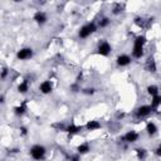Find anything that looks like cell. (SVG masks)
<instances>
[{
  "instance_id": "6da1fadb",
  "label": "cell",
  "mask_w": 161,
  "mask_h": 161,
  "mask_svg": "<svg viewBox=\"0 0 161 161\" xmlns=\"http://www.w3.org/2000/svg\"><path fill=\"white\" fill-rule=\"evenodd\" d=\"M145 42V38L144 37H138L136 39V43H135V49H133V56L136 58H140L142 56V44Z\"/></svg>"
},
{
  "instance_id": "7a4b0ae2",
  "label": "cell",
  "mask_w": 161,
  "mask_h": 161,
  "mask_svg": "<svg viewBox=\"0 0 161 161\" xmlns=\"http://www.w3.org/2000/svg\"><path fill=\"white\" fill-rule=\"evenodd\" d=\"M30 154H31V156L34 157V159H37V160H39V159H42L44 155V148L42 146H34L31 148V151H30Z\"/></svg>"
},
{
  "instance_id": "3957f363",
  "label": "cell",
  "mask_w": 161,
  "mask_h": 161,
  "mask_svg": "<svg viewBox=\"0 0 161 161\" xmlns=\"http://www.w3.org/2000/svg\"><path fill=\"white\" fill-rule=\"evenodd\" d=\"M94 29H96L94 24H88V25L83 27V28L81 29V31H79V35H81L82 38H86V37H88V35H89L92 31H94Z\"/></svg>"
},
{
  "instance_id": "277c9868",
  "label": "cell",
  "mask_w": 161,
  "mask_h": 161,
  "mask_svg": "<svg viewBox=\"0 0 161 161\" xmlns=\"http://www.w3.org/2000/svg\"><path fill=\"white\" fill-rule=\"evenodd\" d=\"M30 56H31V50L30 49H23V50H20L18 53V58L20 59H27L29 58Z\"/></svg>"
},
{
  "instance_id": "5b68a950",
  "label": "cell",
  "mask_w": 161,
  "mask_h": 161,
  "mask_svg": "<svg viewBox=\"0 0 161 161\" xmlns=\"http://www.w3.org/2000/svg\"><path fill=\"white\" fill-rule=\"evenodd\" d=\"M100 53L103 54V56H107L110 53V45L107 43H102L100 45Z\"/></svg>"
},
{
  "instance_id": "8992f818",
  "label": "cell",
  "mask_w": 161,
  "mask_h": 161,
  "mask_svg": "<svg viewBox=\"0 0 161 161\" xmlns=\"http://www.w3.org/2000/svg\"><path fill=\"white\" fill-rule=\"evenodd\" d=\"M150 111H151V108L148 107V106H144V107H140L138 108V116H146L150 113Z\"/></svg>"
},
{
  "instance_id": "52a82bcc",
  "label": "cell",
  "mask_w": 161,
  "mask_h": 161,
  "mask_svg": "<svg viewBox=\"0 0 161 161\" xmlns=\"http://www.w3.org/2000/svg\"><path fill=\"white\" fill-rule=\"evenodd\" d=\"M40 91L44 92V93H49V92L52 91V86H50V83H49V82H44V83H42V86H40Z\"/></svg>"
},
{
  "instance_id": "ba28073f",
  "label": "cell",
  "mask_w": 161,
  "mask_h": 161,
  "mask_svg": "<svg viewBox=\"0 0 161 161\" xmlns=\"http://www.w3.org/2000/svg\"><path fill=\"white\" fill-rule=\"evenodd\" d=\"M137 137H138V136H137V133H136V132H128V133L126 135V137H125V138H126L128 142H133V141H136V140H137Z\"/></svg>"
},
{
  "instance_id": "9c48e42d",
  "label": "cell",
  "mask_w": 161,
  "mask_h": 161,
  "mask_svg": "<svg viewBox=\"0 0 161 161\" xmlns=\"http://www.w3.org/2000/svg\"><path fill=\"white\" fill-rule=\"evenodd\" d=\"M117 63L120 66H126V64L130 63V58H128L127 56H122V57H120V58L117 59Z\"/></svg>"
},
{
  "instance_id": "30bf717a",
  "label": "cell",
  "mask_w": 161,
  "mask_h": 161,
  "mask_svg": "<svg viewBox=\"0 0 161 161\" xmlns=\"http://www.w3.org/2000/svg\"><path fill=\"white\" fill-rule=\"evenodd\" d=\"M100 127V123L96 122V121H91L87 123V128L88 130H94V128H98Z\"/></svg>"
},
{
  "instance_id": "8fae6325",
  "label": "cell",
  "mask_w": 161,
  "mask_h": 161,
  "mask_svg": "<svg viewBox=\"0 0 161 161\" xmlns=\"http://www.w3.org/2000/svg\"><path fill=\"white\" fill-rule=\"evenodd\" d=\"M147 67H148V69H150L151 72H155V71H156V67H155V63H154V59H151V58L147 59Z\"/></svg>"
},
{
  "instance_id": "7c38bea8",
  "label": "cell",
  "mask_w": 161,
  "mask_h": 161,
  "mask_svg": "<svg viewBox=\"0 0 161 161\" xmlns=\"http://www.w3.org/2000/svg\"><path fill=\"white\" fill-rule=\"evenodd\" d=\"M34 18H35V20H37L38 23H44V22H45V15H44L43 13H37Z\"/></svg>"
},
{
  "instance_id": "4fadbf2b",
  "label": "cell",
  "mask_w": 161,
  "mask_h": 161,
  "mask_svg": "<svg viewBox=\"0 0 161 161\" xmlns=\"http://www.w3.org/2000/svg\"><path fill=\"white\" fill-rule=\"evenodd\" d=\"M147 131H148L150 135L155 133V132H156V126H155L154 123H148V125H147Z\"/></svg>"
},
{
  "instance_id": "5bb4252c",
  "label": "cell",
  "mask_w": 161,
  "mask_h": 161,
  "mask_svg": "<svg viewBox=\"0 0 161 161\" xmlns=\"http://www.w3.org/2000/svg\"><path fill=\"white\" fill-rule=\"evenodd\" d=\"M27 89H28V82L25 81V82H23V83L19 86V91H20L22 93H24V92H27Z\"/></svg>"
},
{
  "instance_id": "9a60e30c",
  "label": "cell",
  "mask_w": 161,
  "mask_h": 161,
  "mask_svg": "<svg viewBox=\"0 0 161 161\" xmlns=\"http://www.w3.org/2000/svg\"><path fill=\"white\" fill-rule=\"evenodd\" d=\"M148 93H150V94H154V96H156V94H157V88L155 87V86H151V87H148Z\"/></svg>"
},
{
  "instance_id": "2e32d148",
  "label": "cell",
  "mask_w": 161,
  "mask_h": 161,
  "mask_svg": "<svg viewBox=\"0 0 161 161\" xmlns=\"http://www.w3.org/2000/svg\"><path fill=\"white\" fill-rule=\"evenodd\" d=\"M161 103V97H159V96H155L154 97V102H152V106L154 107H156L157 104H160Z\"/></svg>"
},
{
  "instance_id": "e0dca14e",
  "label": "cell",
  "mask_w": 161,
  "mask_h": 161,
  "mask_svg": "<svg viewBox=\"0 0 161 161\" xmlns=\"http://www.w3.org/2000/svg\"><path fill=\"white\" fill-rule=\"evenodd\" d=\"M78 151H79L81 154H86V152L88 151V146L87 145H82V146L78 147Z\"/></svg>"
},
{
  "instance_id": "ac0fdd59",
  "label": "cell",
  "mask_w": 161,
  "mask_h": 161,
  "mask_svg": "<svg viewBox=\"0 0 161 161\" xmlns=\"http://www.w3.org/2000/svg\"><path fill=\"white\" fill-rule=\"evenodd\" d=\"M78 130H79V128H78V127H76V126H69V127L67 128V131H68V132H77Z\"/></svg>"
},
{
  "instance_id": "d6986e66",
  "label": "cell",
  "mask_w": 161,
  "mask_h": 161,
  "mask_svg": "<svg viewBox=\"0 0 161 161\" xmlns=\"http://www.w3.org/2000/svg\"><path fill=\"white\" fill-rule=\"evenodd\" d=\"M137 155H138L140 159H142L145 156V150H137Z\"/></svg>"
},
{
  "instance_id": "ffe728a7",
  "label": "cell",
  "mask_w": 161,
  "mask_h": 161,
  "mask_svg": "<svg viewBox=\"0 0 161 161\" xmlns=\"http://www.w3.org/2000/svg\"><path fill=\"white\" fill-rule=\"evenodd\" d=\"M15 111H16V113H23V112H24V108H23V107H16Z\"/></svg>"
},
{
  "instance_id": "44dd1931",
  "label": "cell",
  "mask_w": 161,
  "mask_h": 161,
  "mask_svg": "<svg viewBox=\"0 0 161 161\" xmlns=\"http://www.w3.org/2000/svg\"><path fill=\"white\" fill-rule=\"evenodd\" d=\"M108 24V19H103L102 23H101V27H106Z\"/></svg>"
},
{
  "instance_id": "7402d4cb",
  "label": "cell",
  "mask_w": 161,
  "mask_h": 161,
  "mask_svg": "<svg viewBox=\"0 0 161 161\" xmlns=\"http://www.w3.org/2000/svg\"><path fill=\"white\" fill-rule=\"evenodd\" d=\"M86 93H88V94H89V93H93V89H86Z\"/></svg>"
},
{
  "instance_id": "603a6c76",
  "label": "cell",
  "mask_w": 161,
  "mask_h": 161,
  "mask_svg": "<svg viewBox=\"0 0 161 161\" xmlns=\"http://www.w3.org/2000/svg\"><path fill=\"white\" fill-rule=\"evenodd\" d=\"M5 76H6V69H4V71H3V78H4Z\"/></svg>"
},
{
  "instance_id": "cb8c5ba5",
  "label": "cell",
  "mask_w": 161,
  "mask_h": 161,
  "mask_svg": "<svg viewBox=\"0 0 161 161\" xmlns=\"http://www.w3.org/2000/svg\"><path fill=\"white\" fill-rule=\"evenodd\" d=\"M157 154H159V155L161 156V148H159V150H157Z\"/></svg>"
},
{
  "instance_id": "d4e9b609",
  "label": "cell",
  "mask_w": 161,
  "mask_h": 161,
  "mask_svg": "<svg viewBox=\"0 0 161 161\" xmlns=\"http://www.w3.org/2000/svg\"><path fill=\"white\" fill-rule=\"evenodd\" d=\"M160 148H161V146H160Z\"/></svg>"
}]
</instances>
